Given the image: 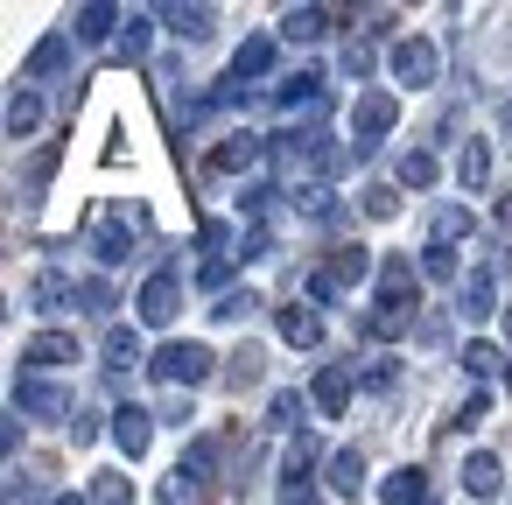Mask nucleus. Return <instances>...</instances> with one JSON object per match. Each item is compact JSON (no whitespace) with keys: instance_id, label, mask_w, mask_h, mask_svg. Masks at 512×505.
Returning <instances> with one entry per match:
<instances>
[{"instance_id":"nucleus-7","label":"nucleus","mask_w":512,"mask_h":505,"mask_svg":"<svg viewBox=\"0 0 512 505\" xmlns=\"http://www.w3.org/2000/svg\"><path fill=\"white\" fill-rule=\"evenodd\" d=\"M134 309H141V323H176V309H183V281H176V274H148L141 295H134Z\"/></svg>"},{"instance_id":"nucleus-25","label":"nucleus","mask_w":512,"mask_h":505,"mask_svg":"<svg viewBox=\"0 0 512 505\" xmlns=\"http://www.w3.org/2000/svg\"><path fill=\"white\" fill-rule=\"evenodd\" d=\"M92 253H99L106 267H127V260H134V232H127V225H99Z\"/></svg>"},{"instance_id":"nucleus-47","label":"nucleus","mask_w":512,"mask_h":505,"mask_svg":"<svg viewBox=\"0 0 512 505\" xmlns=\"http://www.w3.org/2000/svg\"><path fill=\"white\" fill-rule=\"evenodd\" d=\"M421 344H428V351L449 344V323H442V316H421Z\"/></svg>"},{"instance_id":"nucleus-41","label":"nucleus","mask_w":512,"mask_h":505,"mask_svg":"<svg viewBox=\"0 0 512 505\" xmlns=\"http://www.w3.org/2000/svg\"><path fill=\"white\" fill-rule=\"evenodd\" d=\"M78 309H92V316H99V309H113V281H99V274H92V281H78Z\"/></svg>"},{"instance_id":"nucleus-44","label":"nucleus","mask_w":512,"mask_h":505,"mask_svg":"<svg viewBox=\"0 0 512 505\" xmlns=\"http://www.w3.org/2000/svg\"><path fill=\"white\" fill-rule=\"evenodd\" d=\"M365 211H372V218H393V211H400V190H365Z\"/></svg>"},{"instance_id":"nucleus-13","label":"nucleus","mask_w":512,"mask_h":505,"mask_svg":"<svg viewBox=\"0 0 512 505\" xmlns=\"http://www.w3.org/2000/svg\"><path fill=\"white\" fill-rule=\"evenodd\" d=\"M64 71H71V36H43L36 57H29V85H50V78H64Z\"/></svg>"},{"instance_id":"nucleus-19","label":"nucleus","mask_w":512,"mask_h":505,"mask_svg":"<svg viewBox=\"0 0 512 505\" xmlns=\"http://www.w3.org/2000/svg\"><path fill=\"white\" fill-rule=\"evenodd\" d=\"M281 344L316 351V344H323V316H316V309H281Z\"/></svg>"},{"instance_id":"nucleus-28","label":"nucleus","mask_w":512,"mask_h":505,"mask_svg":"<svg viewBox=\"0 0 512 505\" xmlns=\"http://www.w3.org/2000/svg\"><path fill=\"white\" fill-rule=\"evenodd\" d=\"M29 302H36V309H64V302H78V288H71L64 274H36V281H29Z\"/></svg>"},{"instance_id":"nucleus-54","label":"nucleus","mask_w":512,"mask_h":505,"mask_svg":"<svg viewBox=\"0 0 512 505\" xmlns=\"http://www.w3.org/2000/svg\"><path fill=\"white\" fill-rule=\"evenodd\" d=\"M505 127H512V99H505Z\"/></svg>"},{"instance_id":"nucleus-22","label":"nucleus","mask_w":512,"mask_h":505,"mask_svg":"<svg viewBox=\"0 0 512 505\" xmlns=\"http://www.w3.org/2000/svg\"><path fill=\"white\" fill-rule=\"evenodd\" d=\"M120 29V8H113V0H85V8H78V43H106Z\"/></svg>"},{"instance_id":"nucleus-17","label":"nucleus","mask_w":512,"mask_h":505,"mask_svg":"<svg viewBox=\"0 0 512 505\" xmlns=\"http://www.w3.org/2000/svg\"><path fill=\"white\" fill-rule=\"evenodd\" d=\"M155 15H162L183 43H211V29H218V15H211V8H155Z\"/></svg>"},{"instance_id":"nucleus-30","label":"nucleus","mask_w":512,"mask_h":505,"mask_svg":"<svg viewBox=\"0 0 512 505\" xmlns=\"http://www.w3.org/2000/svg\"><path fill=\"white\" fill-rule=\"evenodd\" d=\"M456 176H463V190H484V183H491V148H484V141H470V148H463V162H456Z\"/></svg>"},{"instance_id":"nucleus-39","label":"nucleus","mask_w":512,"mask_h":505,"mask_svg":"<svg viewBox=\"0 0 512 505\" xmlns=\"http://www.w3.org/2000/svg\"><path fill=\"white\" fill-rule=\"evenodd\" d=\"M309 470H316V435H295V442H288V484L309 477Z\"/></svg>"},{"instance_id":"nucleus-4","label":"nucleus","mask_w":512,"mask_h":505,"mask_svg":"<svg viewBox=\"0 0 512 505\" xmlns=\"http://www.w3.org/2000/svg\"><path fill=\"white\" fill-rule=\"evenodd\" d=\"M393 120H400V99H393V92H358V106H351L358 148H379V141L393 134Z\"/></svg>"},{"instance_id":"nucleus-6","label":"nucleus","mask_w":512,"mask_h":505,"mask_svg":"<svg viewBox=\"0 0 512 505\" xmlns=\"http://www.w3.org/2000/svg\"><path fill=\"white\" fill-rule=\"evenodd\" d=\"M15 414H29V421H64V414H71V393H64L57 379H22V386H15Z\"/></svg>"},{"instance_id":"nucleus-50","label":"nucleus","mask_w":512,"mask_h":505,"mask_svg":"<svg viewBox=\"0 0 512 505\" xmlns=\"http://www.w3.org/2000/svg\"><path fill=\"white\" fill-rule=\"evenodd\" d=\"M281 505H323V498H309L302 484H281Z\"/></svg>"},{"instance_id":"nucleus-32","label":"nucleus","mask_w":512,"mask_h":505,"mask_svg":"<svg viewBox=\"0 0 512 505\" xmlns=\"http://www.w3.org/2000/svg\"><path fill=\"white\" fill-rule=\"evenodd\" d=\"M323 281H330V288H337V295H344V288H351V281H365V253H358V246H344V253H337V260H330V267H323Z\"/></svg>"},{"instance_id":"nucleus-18","label":"nucleus","mask_w":512,"mask_h":505,"mask_svg":"<svg viewBox=\"0 0 512 505\" xmlns=\"http://www.w3.org/2000/svg\"><path fill=\"white\" fill-rule=\"evenodd\" d=\"M295 211L302 218H323V225H344V204L330 197V183H295Z\"/></svg>"},{"instance_id":"nucleus-27","label":"nucleus","mask_w":512,"mask_h":505,"mask_svg":"<svg viewBox=\"0 0 512 505\" xmlns=\"http://www.w3.org/2000/svg\"><path fill=\"white\" fill-rule=\"evenodd\" d=\"M323 22H330V8H288L281 36H288V43H316V36H323Z\"/></svg>"},{"instance_id":"nucleus-10","label":"nucleus","mask_w":512,"mask_h":505,"mask_svg":"<svg viewBox=\"0 0 512 505\" xmlns=\"http://www.w3.org/2000/svg\"><path fill=\"white\" fill-rule=\"evenodd\" d=\"M456 309H463L470 323H484V316L498 309V281H491V267H477V274L456 281Z\"/></svg>"},{"instance_id":"nucleus-11","label":"nucleus","mask_w":512,"mask_h":505,"mask_svg":"<svg viewBox=\"0 0 512 505\" xmlns=\"http://www.w3.org/2000/svg\"><path fill=\"white\" fill-rule=\"evenodd\" d=\"M36 127H43V92L36 85H15L8 92V141H29Z\"/></svg>"},{"instance_id":"nucleus-34","label":"nucleus","mask_w":512,"mask_h":505,"mask_svg":"<svg viewBox=\"0 0 512 505\" xmlns=\"http://www.w3.org/2000/svg\"><path fill=\"white\" fill-rule=\"evenodd\" d=\"M302 407H309L302 393H274L267 400V428H302Z\"/></svg>"},{"instance_id":"nucleus-12","label":"nucleus","mask_w":512,"mask_h":505,"mask_svg":"<svg viewBox=\"0 0 512 505\" xmlns=\"http://www.w3.org/2000/svg\"><path fill=\"white\" fill-rule=\"evenodd\" d=\"M22 365H78V337L71 330H43V337H29V351H22Z\"/></svg>"},{"instance_id":"nucleus-3","label":"nucleus","mask_w":512,"mask_h":505,"mask_svg":"<svg viewBox=\"0 0 512 505\" xmlns=\"http://www.w3.org/2000/svg\"><path fill=\"white\" fill-rule=\"evenodd\" d=\"M274 155H281L288 169H302V176H309V169H316V176H337V162H344V155L330 148V134H316V127H309V134H281Z\"/></svg>"},{"instance_id":"nucleus-38","label":"nucleus","mask_w":512,"mask_h":505,"mask_svg":"<svg viewBox=\"0 0 512 505\" xmlns=\"http://www.w3.org/2000/svg\"><path fill=\"white\" fill-rule=\"evenodd\" d=\"M463 232H470V211H463V204L435 211V246H449V239H463Z\"/></svg>"},{"instance_id":"nucleus-2","label":"nucleus","mask_w":512,"mask_h":505,"mask_svg":"<svg viewBox=\"0 0 512 505\" xmlns=\"http://www.w3.org/2000/svg\"><path fill=\"white\" fill-rule=\"evenodd\" d=\"M218 372V358H211V344H190V337H169L162 351H155V379H169V386H204Z\"/></svg>"},{"instance_id":"nucleus-46","label":"nucleus","mask_w":512,"mask_h":505,"mask_svg":"<svg viewBox=\"0 0 512 505\" xmlns=\"http://www.w3.org/2000/svg\"><path fill=\"white\" fill-rule=\"evenodd\" d=\"M99 428H106V421H99V414H92V407H85V414H78V421H71V442H99Z\"/></svg>"},{"instance_id":"nucleus-43","label":"nucleus","mask_w":512,"mask_h":505,"mask_svg":"<svg viewBox=\"0 0 512 505\" xmlns=\"http://www.w3.org/2000/svg\"><path fill=\"white\" fill-rule=\"evenodd\" d=\"M484 414H491V393H484V386H477V393H470V400H463V407H456V428H477V421H484Z\"/></svg>"},{"instance_id":"nucleus-29","label":"nucleus","mask_w":512,"mask_h":505,"mask_svg":"<svg viewBox=\"0 0 512 505\" xmlns=\"http://www.w3.org/2000/svg\"><path fill=\"white\" fill-rule=\"evenodd\" d=\"M162 505H204V477H190L183 463L162 477Z\"/></svg>"},{"instance_id":"nucleus-5","label":"nucleus","mask_w":512,"mask_h":505,"mask_svg":"<svg viewBox=\"0 0 512 505\" xmlns=\"http://www.w3.org/2000/svg\"><path fill=\"white\" fill-rule=\"evenodd\" d=\"M435 71H442L435 43H421V36L393 43V85H414V92H428V85H435Z\"/></svg>"},{"instance_id":"nucleus-31","label":"nucleus","mask_w":512,"mask_h":505,"mask_svg":"<svg viewBox=\"0 0 512 505\" xmlns=\"http://www.w3.org/2000/svg\"><path fill=\"white\" fill-rule=\"evenodd\" d=\"M435 176H442V162H435L428 148H414V155L400 162V183H407V190H435Z\"/></svg>"},{"instance_id":"nucleus-42","label":"nucleus","mask_w":512,"mask_h":505,"mask_svg":"<svg viewBox=\"0 0 512 505\" xmlns=\"http://www.w3.org/2000/svg\"><path fill=\"white\" fill-rule=\"evenodd\" d=\"M211 463H218V442H211V435H204V442H190L183 470H190V477H211Z\"/></svg>"},{"instance_id":"nucleus-48","label":"nucleus","mask_w":512,"mask_h":505,"mask_svg":"<svg viewBox=\"0 0 512 505\" xmlns=\"http://www.w3.org/2000/svg\"><path fill=\"white\" fill-rule=\"evenodd\" d=\"M232 379H260V351H253V344L232 358Z\"/></svg>"},{"instance_id":"nucleus-40","label":"nucleus","mask_w":512,"mask_h":505,"mask_svg":"<svg viewBox=\"0 0 512 505\" xmlns=\"http://www.w3.org/2000/svg\"><path fill=\"white\" fill-rule=\"evenodd\" d=\"M421 274H428V281H456V253H449V246H428V253H421Z\"/></svg>"},{"instance_id":"nucleus-23","label":"nucleus","mask_w":512,"mask_h":505,"mask_svg":"<svg viewBox=\"0 0 512 505\" xmlns=\"http://www.w3.org/2000/svg\"><path fill=\"white\" fill-rule=\"evenodd\" d=\"M155 22H162V15H127V36H120V57H127V64H141V57L155 50Z\"/></svg>"},{"instance_id":"nucleus-45","label":"nucleus","mask_w":512,"mask_h":505,"mask_svg":"<svg viewBox=\"0 0 512 505\" xmlns=\"http://www.w3.org/2000/svg\"><path fill=\"white\" fill-rule=\"evenodd\" d=\"M400 379V358H372V372H365V386L379 393V386H393Z\"/></svg>"},{"instance_id":"nucleus-51","label":"nucleus","mask_w":512,"mask_h":505,"mask_svg":"<svg viewBox=\"0 0 512 505\" xmlns=\"http://www.w3.org/2000/svg\"><path fill=\"white\" fill-rule=\"evenodd\" d=\"M498 225H505V232H512V197H505V204H498Z\"/></svg>"},{"instance_id":"nucleus-8","label":"nucleus","mask_w":512,"mask_h":505,"mask_svg":"<svg viewBox=\"0 0 512 505\" xmlns=\"http://www.w3.org/2000/svg\"><path fill=\"white\" fill-rule=\"evenodd\" d=\"M351 386H358V379H351L344 365H323V372H316V386H309V400H316V414H323V421H337V414L351 407Z\"/></svg>"},{"instance_id":"nucleus-53","label":"nucleus","mask_w":512,"mask_h":505,"mask_svg":"<svg viewBox=\"0 0 512 505\" xmlns=\"http://www.w3.org/2000/svg\"><path fill=\"white\" fill-rule=\"evenodd\" d=\"M505 337H512V302H505Z\"/></svg>"},{"instance_id":"nucleus-24","label":"nucleus","mask_w":512,"mask_h":505,"mask_svg":"<svg viewBox=\"0 0 512 505\" xmlns=\"http://www.w3.org/2000/svg\"><path fill=\"white\" fill-rule=\"evenodd\" d=\"M281 106H323V71L309 64V71L281 78Z\"/></svg>"},{"instance_id":"nucleus-20","label":"nucleus","mask_w":512,"mask_h":505,"mask_svg":"<svg viewBox=\"0 0 512 505\" xmlns=\"http://www.w3.org/2000/svg\"><path fill=\"white\" fill-rule=\"evenodd\" d=\"M323 470H330V491H344V498L365 491V449H330Z\"/></svg>"},{"instance_id":"nucleus-21","label":"nucleus","mask_w":512,"mask_h":505,"mask_svg":"<svg viewBox=\"0 0 512 505\" xmlns=\"http://www.w3.org/2000/svg\"><path fill=\"white\" fill-rule=\"evenodd\" d=\"M379 498L386 505H428V477L421 470H386L379 477Z\"/></svg>"},{"instance_id":"nucleus-1","label":"nucleus","mask_w":512,"mask_h":505,"mask_svg":"<svg viewBox=\"0 0 512 505\" xmlns=\"http://www.w3.org/2000/svg\"><path fill=\"white\" fill-rule=\"evenodd\" d=\"M421 302H414V260H386L379 267V302H372V316H365V337H407V330H421V316H414Z\"/></svg>"},{"instance_id":"nucleus-16","label":"nucleus","mask_w":512,"mask_h":505,"mask_svg":"<svg viewBox=\"0 0 512 505\" xmlns=\"http://www.w3.org/2000/svg\"><path fill=\"white\" fill-rule=\"evenodd\" d=\"M267 71H274V36H246V43H239V57H232V85L267 78Z\"/></svg>"},{"instance_id":"nucleus-36","label":"nucleus","mask_w":512,"mask_h":505,"mask_svg":"<svg viewBox=\"0 0 512 505\" xmlns=\"http://www.w3.org/2000/svg\"><path fill=\"white\" fill-rule=\"evenodd\" d=\"M260 155H274L267 141H232V148H218V169H253Z\"/></svg>"},{"instance_id":"nucleus-49","label":"nucleus","mask_w":512,"mask_h":505,"mask_svg":"<svg viewBox=\"0 0 512 505\" xmlns=\"http://www.w3.org/2000/svg\"><path fill=\"white\" fill-rule=\"evenodd\" d=\"M204 246H211V253H225V246H232V225H218V218H211V225H204Z\"/></svg>"},{"instance_id":"nucleus-37","label":"nucleus","mask_w":512,"mask_h":505,"mask_svg":"<svg viewBox=\"0 0 512 505\" xmlns=\"http://www.w3.org/2000/svg\"><path fill=\"white\" fill-rule=\"evenodd\" d=\"M372 64H379V57H372V43H365V36H351V43H344V78H372Z\"/></svg>"},{"instance_id":"nucleus-14","label":"nucleus","mask_w":512,"mask_h":505,"mask_svg":"<svg viewBox=\"0 0 512 505\" xmlns=\"http://www.w3.org/2000/svg\"><path fill=\"white\" fill-rule=\"evenodd\" d=\"M99 358H106V372H134L141 365V330L134 323H113L106 344H99Z\"/></svg>"},{"instance_id":"nucleus-35","label":"nucleus","mask_w":512,"mask_h":505,"mask_svg":"<svg viewBox=\"0 0 512 505\" xmlns=\"http://www.w3.org/2000/svg\"><path fill=\"white\" fill-rule=\"evenodd\" d=\"M92 505H134V484H127L120 470H99V484H92Z\"/></svg>"},{"instance_id":"nucleus-15","label":"nucleus","mask_w":512,"mask_h":505,"mask_svg":"<svg viewBox=\"0 0 512 505\" xmlns=\"http://www.w3.org/2000/svg\"><path fill=\"white\" fill-rule=\"evenodd\" d=\"M113 442H120L127 456H141V449L155 442V414H148V407H120V414H113Z\"/></svg>"},{"instance_id":"nucleus-26","label":"nucleus","mask_w":512,"mask_h":505,"mask_svg":"<svg viewBox=\"0 0 512 505\" xmlns=\"http://www.w3.org/2000/svg\"><path fill=\"white\" fill-rule=\"evenodd\" d=\"M463 372L491 386V379H505V351L498 344H463Z\"/></svg>"},{"instance_id":"nucleus-52","label":"nucleus","mask_w":512,"mask_h":505,"mask_svg":"<svg viewBox=\"0 0 512 505\" xmlns=\"http://www.w3.org/2000/svg\"><path fill=\"white\" fill-rule=\"evenodd\" d=\"M50 505H85V498H78V491H64V498H50Z\"/></svg>"},{"instance_id":"nucleus-33","label":"nucleus","mask_w":512,"mask_h":505,"mask_svg":"<svg viewBox=\"0 0 512 505\" xmlns=\"http://www.w3.org/2000/svg\"><path fill=\"white\" fill-rule=\"evenodd\" d=\"M253 309H267V302H260V295H253V288H232V295H225V302H218V309H211V316H218V323H246V316H253Z\"/></svg>"},{"instance_id":"nucleus-9","label":"nucleus","mask_w":512,"mask_h":505,"mask_svg":"<svg viewBox=\"0 0 512 505\" xmlns=\"http://www.w3.org/2000/svg\"><path fill=\"white\" fill-rule=\"evenodd\" d=\"M456 477H463V491H470V498H477V505H484V498H498V491H505V470H498V456H491V449H470V456H463V470H456Z\"/></svg>"}]
</instances>
